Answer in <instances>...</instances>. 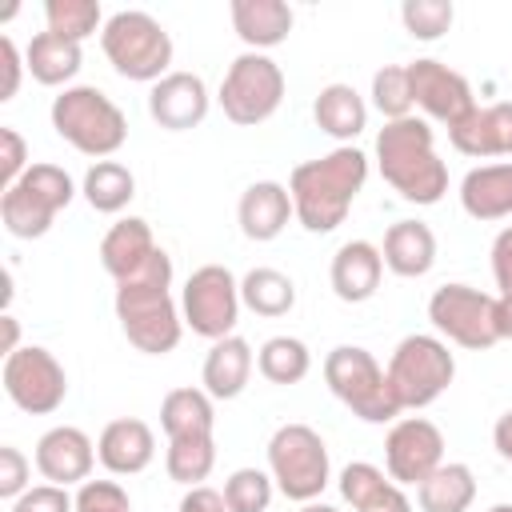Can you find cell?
<instances>
[{"mask_svg": "<svg viewBox=\"0 0 512 512\" xmlns=\"http://www.w3.org/2000/svg\"><path fill=\"white\" fill-rule=\"evenodd\" d=\"M160 428L168 440L184 436H212L216 428V408L204 388H172L160 400Z\"/></svg>", "mask_w": 512, "mask_h": 512, "instance_id": "cell-29", "label": "cell"}, {"mask_svg": "<svg viewBox=\"0 0 512 512\" xmlns=\"http://www.w3.org/2000/svg\"><path fill=\"white\" fill-rule=\"evenodd\" d=\"M152 456H156V436L136 416H120V420L104 424V432L96 440V460L112 476H136L152 464Z\"/></svg>", "mask_w": 512, "mask_h": 512, "instance_id": "cell-20", "label": "cell"}, {"mask_svg": "<svg viewBox=\"0 0 512 512\" xmlns=\"http://www.w3.org/2000/svg\"><path fill=\"white\" fill-rule=\"evenodd\" d=\"M444 464V432L424 416H404L384 436V468L396 484H424Z\"/></svg>", "mask_w": 512, "mask_h": 512, "instance_id": "cell-14", "label": "cell"}, {"mask_svg": "<svg viewBox=\"0 0 512 512\" xmlns=\"http://www.w3.org/2000/svg\"><path fill=\"white\" fill-rule=\"evenodd\" d=\"M52 128L60 140H68L76 152L108 160L128 140V120L120 104L100 92L96 84H72L52 100Z\"/></svg>", "mask_w": 512, "mask_h": 512, "instance_id": "cell-4", "label": "cell"}, {"mask_svg": "<svg viewBox=\"0 0 512 512\" xmlns=\"http://www.w3.org/2000/svg\"><path fill=\"white\" fill-rule=\"evenodd\" d=\"M44 24H48V32H56L72 44H84L96 28H104V12H100V0H48Z\"/></svg>", "mask_w": 512, "mask_h": 512, "instance_id": "cell-36", "label": "cell"}, {"mask_svg": "<svg viewBox=\"0 0 512 512\" xmlns=\"http://www.w3.org/2000/svg\"><path fill=\"white\" fill-rule=\"evenodd\" d=\"M448 140L456 152L472 160H492V156H512V100L496 104H476L460 124L448 128Z\"/></svg>", "mask_w": 512, "mask_h": 512, "instance_id": "cell-18", "label": "cell"}, {"mask_svg": "<svg viewBox=\"0 0 512 512\" xmlns=\"http://www.w3.org/2000/svg\"><path fill=\"white\" fill-rule=\"evenodd\" d=\"M0 380H4L8 400L20 412H28V416H48L68 396V372H64V364L48 348H40V344H24L12 356H4Z\"/></svg>", "mask_w": 512, "mask_h": 512, "instance_id": "cell-13", "label": "cell"}, {"mask_svg": "<svg viewBox=\"0 0 512 512\" xmlns=\"http://www.w3.org/2000/svg\"><path fill=\"white\" fill-rule=\"evenodd\" d=\"M148 116L168 132H188L208 116V88L196 72H168L148 92Z\"/></svg>", "mask_w": 512, "mask_h": 512, "instance_id": "cell-17", "label": "cell"}, {"mask_svg": "<svg viewBox=\"0 0 512 512\" xmlns=\"http://www.w3.org/2000/svg\"><path fill=\"white\" fill-rule=\"evenodd\" d=\"M284 100V72L264 52H240L220 80V108L232 124H264Z\"/></svg>", "mask_w": 512, "mask_h": 512, "instance_id": "cell-10", "label": "cell"}, {"mask_svg": "<svg viewBox=\"0 0 512 512\" xmlns=\"http://www.w3.org/2000/svg\"><path fill=\"white\" fill-rule=\"evenodd\" d=\"M380 276H384V256H380L376 244H368V240H348V244L336 248L328 280H332V292H336L344 304H364V300H372L376 288H380Z\"/></svg>", "mask_w": 512, "mask_h": 512, "instance_id": "cell-21", "label": "cell"}, {"mask_svg": "<svg viewBox=\"0 0 512 512\" xmlns=\"http://www.w3.org/2000/svg\"><path fill=\"white\" fill-rule=\"evenodd\" d=\"M488 512H512V504H492Z\"/></svg>", "mask_w": 512, "mask_h": 512, "instance_id": "cell-52", "label": "cell"}, {"mask_svg": "<svg viewBox=\"0 0 512 512\" xmlns=\"http://www.w3.org/2000/svg\"><path fill=\"white\" fill-rule=\"evenodd\" d=\"M88 208L96 212H124L128 200L136 196V176L120 164V160H96L88 172H84V184H80Z\"/></svg>", "mask_w": 512, "mask_h": 512, "instance_id": "cell-31", "label": "cell"}, {"mask_svg": "<svg viewBox=\"0 0 512 512\" xmlns=\"http://www.w3.org/2000/svg\"><path fill=\"white\" fill-rule=\"evenodd\" d=\"M100 48L108 56V64L124 76V80H140V84H156L168 76L172 64V36L168 28L140 12V8H124L112 12L100 28Z\"/></svg>", "mask_w": 512, "mask_h": 512, "instance_id": "cell-5", "label": "cell"}, {"mask_svg": "<svg viewBox=\"0 0 512 512\" xmlns=\"http://www.w3.org/2000/svg\"><path fill=\"white\" fill-rule=\"evenodd\" d=\"M384 372H388V384H392L400 408H428L452 384L456 356L448 352V344L440 336L412 332L392 348V360Z\"/></svg>", "mask_w": 512, "mask_h": 512, "instance_id": "cell-8", "label": "cell"}, {"mask_svg": "<svg viewBox=\"0 0 512 512\" xmlns=\"http://www.w3.org/2000/svg\"><path fill=\"white\" fill-rule=\"evenodd\" d=\"M496 332L500 340H512V296H496Z\"/></svg>", "mask_w": 512, "mask_h": 512, "instance_id": "cell-48", "label": "cell"}, {"mask_svg": "<svg viewBox=\"0 0 512 512\" xmlns=\"http://www.w3.org/2000/svg\"><path fill=\"white\" fill-rule=\"evenodd\" d=\"M8 512H76V500L60 484H36L24 496H16Z\"/></svg>", "mask_w": 512, "mask_h": 512, "instance_id": "cell-41", "label": "cell"}, {"mask_svg": "<svg viewBox=\"0 0 512 512\" xmlns=\"http://www.w3.org/2000/svg\"><path fill=\"white\" fill-rule=\"evenodd\" d=\"M452 16L456 8L448 0H404L400 8V20L416 40H440L452 28Z\"/></svg>", "mask_w": 512, "mask_h": 512, "instance_id": "cell-39", "label": "cell"}, {"mask_svg": "<svg viewBox=\"0 0 512 512\" xmlns=\"http://www.w3.org/2000/svg\"><path fill=\"white\" fill-rule=\"evenodd\" d=\"M460 208L480 224L508 220L512 216V160L472 168L460 180Z\"/></svg>", "mask_w": 512, "mask_h": 512, "instance_id": "cell-23", "label": "cell"}, {"mask_svg": "<svg viewBox=\"0 0 512 512\" xmlns=\"http://www.w3.org/2000/svg\"><path fill=\"white\" fill-rule=\"evenodd\" d=\"M256 368H260V376L272 380V384H300V380L308 376V368H312V352H308V344L296 340V336H272V340L260 344Z\"/></svg>", "mask_w": 512, "mask_h": 512, "instance_id": "cell-33", "label": "cell"}, {"mask_svg": "<svg viewBox=\"0 0 512 512\" xmlns=\"http://www.w3.org/2000/svg\"><path fill=\"white\" fill-rule=\"evenodd\" d=\"M408 88H412V104L424 112V120H436L444 128L460 124L476 108L472 84L456 68H448L432 56L408 64Z\"/></svg>", "mask_w": 512, "mask_h": 512, "instance_id": "cell-15", "label": "cell"}, {"mask_svg": "<svg viewBox=\"0 0 512 512\" xmlns=\"http://www.w3.org/2000/svg\"><path fill=\"white\" fill-rule=\"evenodd\" d=\"M364 180H368V156L352 144H340L320 160L296 164L288 176V196H292L296 220L320 236L340 228L352 200L360 196Z\"/></svg>", "mask_w": 512, "mask_h": 512, "instance_id": "cell-2", "label": "cell"}, {"mask_svg": "<svg viewBox=\"0 0 512 512\" xmlns=\"http://www.w3.org/2000/svg\"><path fill=\"white\" fill-rule=\"evenodd\" d=\"M0 60H4V88H0V100H12V96H16V88H20V72L28 68L12 36H4V40H0Z\"/></svg>", "mask_w": 512, "mask_h": 512, "instance_id": "cell-45", "label": "cell"}, {"mask_svg": "<svg viewBox=\"0 0 512 512\" xmlns=\"http://www.w3.org/2000/svg\"><path fill=\"white\" fill-rule=\"evenodd\" d=\"M492 276L500 296H512V224L500 228V236L492 240Z\"/></svg>", "mask_w": 512, "mask_h": 512, "instance_id": "cell-44", "label": "cell"}, {"mask_svg": "<svg viewBox=\"0 0 512 512\" xmlns=\"http://www.w3.org/2000/svg\"><path fill=\"white\" fill-rule=\"evenodd\" d=\"M228 16H232L236 36L248 44V52L276 48L292 32V8L284 0H232Z\"/></svg>", "mask_w": 512, "mask_h": 512, "instance_id": "cell-25", "label": "cell"}, {"mask_svg": "<svg viewBox=\"0 0 512 512\" xmlns=\"http://www.w3.org/2000/svg\"><path fill=\"white\" fill-rule=\"evenodd\" d=\"M76 184L60 164H32L12 188L0 196V224L16 240H36L52 228V220L72 204Z\"/></svg>", "mask_w": 512, "mask_h": 512, "instance_id": "cell-7", "label": "cell"}, {"mask_svg": "<svg viewBox=\"0 0 512 512\" xmlns=\"http://www.w3.org/2000/svg\"><path fill=\"white\" fill-rule=\"evenodd\" d=\"M28 168H32V160H28L24 136L16 128H0V184L12 188Z\"/></svg>", "mask_w": 512, "mask_h": 512, "instance_id": "cell-42", "label": "cell"}, {"mask_svg": "<svg viewBox=\"0 0 512 512\" xmlns=\"http://www.w3.org/2000/svg\"><path fill=\"white\" fill-rule=\"evenodd\" d=\"M116 320L128 344L148 356H168L180 344L184 312L172 300V256L164 248L128 280H116Z\"/></svg>", "mask_w": 512, "mask_h": 512, "instance_id": "cell-1", "label": "cell"}, {"mask_svg": "<svg viewBox=\"0 0 512 512\" xmlns=\"http://www.w3.org/2000/svg\"><path fill=\"white\" fill-rule=\"evenodd\" d=\"M372 108L388 120H404L412 116V88H408V64H384L372 76Z\"/></svg>", "mask_w": 512, "mask_h": 512, "instance_id": "cell-37", "label": "cell"}, {"mask_svg": "<svg viewBox=\"0 0 512 512\" xmlns=\"http://www.w3.org/2000/svg\"><path fill=\"white\" fill-rule=\"evenodd\" d=\"M240 280L224 268V264H204L196 268L188 280H184V292H180V312H184V324L204 336V340H224L232 336L236 320H240Z\"/></svg>", "mask_w": 512, "mask_h": 512, "instance_id": "cell-12", "label": "cell"}, {"mask_svg": "<svg viewBox=\"0 0 512 512\" xmlns=\"http://www.w3.org/2000/svg\"><path fill=\"white\" fill-rule=\"evenodd\" d=\"M252 364H256L252 344L232 332L224 340H212L204 368H200V384L212 400H236L252 380Z\"/></svg>", "mask_w": 512, "mask_h": 512, "instance_id": "cell-22", "label": "cell"}, {"mask_svg": "<svg viewBox=\"0 0 512 512\" xmlns=\"http://www.w3.org/2000/svg\"><path fill=\"white\" fill-rule=\"evenodd\" d=\"M428 320L440 336H448L460 348L484 352L500 344L496 332V296L472 288V284H440L428 300Z\"/></svg>", "mask_w": 512, "mask_h": 512, "instance_id": "cell-11", "label": "cell"}, {"mask_svg": "<svg viewBox=\"0 0 512 512\" xmlns=\"http://www.w3.org/2000/svg\"><path fill=\"white\" fill-rule=\"evenodd\" d=\"M24 64H28V72H32L36 84H44V88H60V84H68V80L80 72V64H84V48L44 28V32H36V36L28 40V48H24ZM68 88H72V84H68Z\"/></svg>", "mask_w": 512, "mask_h": 512, "instance_id": "cell-27", "label": "cell"}, {"mask_svg": "<svg viewBox=\"0 0 512 512\" xmlns=\"http://www.w3.org/2000/svg\"><path fill=\"white\" fill-rule=\"evenodd\" d=\"M492 444H496V452L512 464V412H504V416L496 420V428H492Z\"/></svg>", "mask_w": 512, "mask_h": 512, "instance_id": "cell-47", "label": "cell"}, {"mask_svg": "<svg viewBox=\"0 0 512 512\" xmlns=\"http://www.w3.org/2000/svg\"><path fill=\"white\" fill-rule=\"evenodd\" d=\"M96 464V444L76 424H56L36 440V472L48 484H84Z\"/></svg>", "mask_w": 512, "mask_h": 512, "instance_id": "cell-16", "label": "cell"}, {"mask_svg": "<svg viewBox=\"0 0 512 512\" xmlns=\"http://www.w3.org/2000/svg\"><path fill=\"white\" fill-rule=\"evenodd\" d=\"M312 120H316L320 132H328L332 140L348 144V140H356L364 132L368 104H364V96L352 84H324L316 104H312Z\"/></svg>", "mask_w": 512, "mask_h": 512, "instance_id": "cell-28", "label": "cell"}, {"mask_svg": "<svg viewBox=\"0 0 512 512\" xmlns=\"http://www.w3.org/2000/svg\"><path fill=\"white\" fill-rule=\"evenodd\" d=\"M384 268L404 276V280H416L424 276L432 264H436V236L424 220H396L388 232H384Z\"/></svg>", "mask_w": 512, "mask_h": 512, "instance_id": "cell-26", "label": "cell"}, {"mask_svg": "<svg viewBox=\"0 0 512 512\" xmlns=\"http://www.w3.org/2000/svg\"><path fill=\"white\" fill-rule=\"evenodd\" d=\"M156 248H160V244L152 240L148 220L124 216V220H116V224L104 232V240H100V264H104V272H108L112 280H128L132 272H140V268L152 260Z\"/></svg>", "mask_w": 512, "mask_h": 512, "instance_id": "cell-24", "label": "cell"}, {"mask_svg": "<svg viewBox=\"0 0 512 512\" xmlns=\"http://www.w3.org/2000/svg\"><path fill=\"white\" fill-rule=\"evenodd\" d=\"M240 300L248 312L256 316H288L292 304H296V284L292 276H284L280 268H252L244 280H240Z\"/></svg>", "mask_w": 512, "mask_h": 512, "instance_id": "cell-32", "label": "cell"}, {"mask_svg": "<svg viewBox=\"0 0 512 512\" xmlns=\"http://www.w3.org/2000/svg\"><path fill=\"white\" fill-rule=\"evenodd\" d=\"M268 472L288 500L312 504L328 488V476H332L328 444L308 424H280L268 440Z\"/></svg>", "mask_w": 512, "mask_h": 512, "instance_id": "cell-9", "label": "cell"}, {"mask_svg": "<svg viewBox=\"0 0 512 512\" xmlns=\"http://www.w3.org/2000/svg\"><path fill=\"white\" fill-rule=\"evenodd\" d=\"M272 472L260 468H236L224 480V504L228 512H268L272 504Z\"/></svg>", "mask_w": 512, "mask_h": 512, "instance_id": "cell-38", "label": "cell"}, {"mask_svg": "<svg viewBox=\"0 0 512 512\" xmlns=\"http://www.w3.org/2000/svg\"><path fill=\"white\" fill-rule=\"evenodd\" d=\"M396 488H400V484H396L388 472H380L376 464H368V460H356V464H348V468L340 472V496H344V504H352V512H372V508H380Z\"/></svg>", "mask_w": 512, "mask_h": 512, "instance_id": "cell-35", "label": "cell"}, {"mask_svg": "<svg viewBox=\"0 0 512 512\" xmlns=\"http://www.w3.org/2000/svg\"><path fill=\"white\" fill-rule=\"evenodd\" d=\"M376 164L408 204H436L448 192V164L436 156L432 124L424 116L388 120L376 132Z\"/></svg>", "mask_w": 512, "mask_h": 512, "instance_id": "cell-3", "label": "cell"}, {"mask_svg": "<svg viewBox=\"0 0 512 512\" xmlns=\"http://www.w3.org/2000/svg\"><path fill=\"white\" fill-rule=\"evenodd\" d=\"M4 356H12L16 348H20V324H16V316L12 312H4Z\"/></svg>", "mask_w": 512, "mask_h": 512, "instance_id": "cell-49", "label": "cell"}, {"mask_svg": "<svg viewBox=\"0 0 512 512\" xmlns=\"http://www.w3.org/2000/svg\"><path fill=\"white\" fill-rule=\"evenodd\" d=\"M28 476H32L28 456H24L20 448L4 444V448H0V496H4V500L24 496V492L32 488V484H28Z\"/></svg>", "mask_w": 512, "mask_h": 512, "instance_id": "cell-43", "label": "cell"}, {"mask_svg": "<svg viewBox=\"0 0 512 512\" xmlns=\"http://www.w3.org/2000/svg\"><path fill=\"white\" fill-rule=\"evenodd\" d=\"M300 512H336V508H332V504H320V500H312V504H304Z\"/></svg>", "mask_w": 512, "mask_h": 512, "instance_id": "cell-51", "label": "cell"}, {"mask_svg": "<svg viewBox=\"0 0 512 512\" xmlns=\"http://www.w3.org/2000/svg\"><path fill=\"white\" fill-rule=\"evenodd\" d=\"M292 216H296V208H292L288 184H280V180H256V184H248L244 196H240V204H236L240 232L248 240H256V244L276 240L288 228Z\"/></svg>", "mask_w": 512, "mask_h": 512, "instance_id": "cell-19", "label": "cell"}, {"mask_svg": "<svg viewBox=\"0 0 512 512\" xmlns=\"http://www.w3.org/2000/svg\"><path fill=\"white\" fill-rule=\"evenodd\" d=\"M164 468L176 484H204L216 468V440L212 436H184V440H168V452H164Z\"/></svg>", "mask_w": 512, "mask_h": 512, "instance_id": "cell-34", "label": "cell"}, {"mask_svg": "<svg viewBox=\"0 0 512 512\" xmlns=\"http://www.w3.org/2000/svg\"><path fill=\"white\" fill-rule=\"evenodd\" d=\"M180 512H228V504H224V492H216L208 484H196V488L184 492Z\"/></svg>", "mask_w": 512, "mask_h": 512, "instance_id": "cell-46", "label": "cell"}, {"mask_svg": "<svg viewBox=\"0 0 512 512\" xmlns=\"http://www.w3.org/2000/svg\"><path fill=\"white\" fill-rule=\"evenodd\" d=\"M324 384L352 416H360L368 424H388L404 412L388 384V372L360 344H340L324 356Z\"/></svg>", "mask_w": 512, "mask_h": 512, "instance_id": "cell-6", "label": "cell"}, {"mask_svg": "<svg viewBox=\"0 0 512 512\" xmlns=\"http://www.w3.org/2000/svg\"><path fill=\"white\" fill-rule=\"evenodd\" d=\"M372 512H412V504H408V496L396 488V492H392V496H388L380 508H372Z\"/></svg>", "mask_w": 512, "mask_h": 512, "instance_id": "cell-50", "label": "cell"}, {"mask_svg": "<svg viewBox=\"0 0 512 512\" xmlns=\"http://www.w3.org/2000/svg\"><path fill=\"white\" fill-rule=\"evenodd\" d=\"M76 512H132L128 492L116 480H84L76 484Z\"/></svg>", "mask_w": 512, "mask_h": 512, "instance_id": "cell-40", "label": "cell"}, {"mask_svg": "<svg viewBox=\"0 0 512 512\" xmlns=\"http://www.w3.org/2000/svg\"><path fill=\"white\" fill-rule=\"evenodd\" d=\"M472 500H476V476L460 460L440 464L424 484H416L420 512H468Z\"/></svg>", "mask_w": 512, "mask_h": 512, "instance_id": "cell-30", "label": "cell"}]
</instances>
